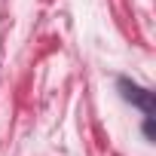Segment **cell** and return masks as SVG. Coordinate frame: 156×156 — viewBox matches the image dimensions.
<instances>
[{
  "label": "cell",
  "mask_w": 156,
  "mask_h": 156,
  "mask_svg": "<svg viewBox=\"0 0 156 156\" xmlns=\"http://www.w3.org/2000/svg\"><path fill=\"white\" fill-rule=\"evenodd\" d=\"M122 89H126V98H132V101L144 104V110H150V98L144 95V89H138V86H129V83H122Z\"/></svg>",
  "instance_id": "cell-1"
}]
</instances>
